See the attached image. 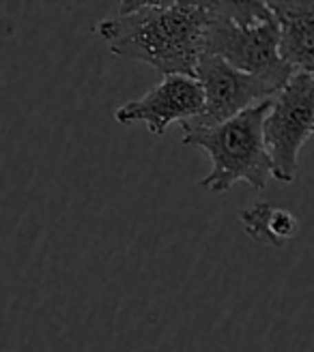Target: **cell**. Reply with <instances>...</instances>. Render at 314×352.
<instances>
[{"label": "cell", "instance_id": "1", "mask_svg": "<svg viewBox=\"0 0 314 352\" xmlns=\"http://www.w3.org/2000/svg\"><path fill=\"white\" fill-rule=\"evenodd\" d=\"M209 3H123L97 24L99 37L118 58L140 60L162 78L191 76L205 56Z\"/></svg>", "mask_w": 314, "mask_h": 352}, {"label": "cell", "instance_id": "2", "mask_svg": "<svg viewBox=\"0 0 314 352\" xmlns=\"http://www.w3.org/2000/svg\"><path fill=\"white\" fill-rule=\"evenodd\" d=\"M205 54L282 88L295 76L280 56V24L269 3H209Z\"/></svg>", "mask_w": 314, "mask_h": 352}, {"label": "cell", "instance_id": "3", "mask_svg": "<svg viewBox=\"0 0 314 352\" xmlns=\"http://www.w3.org/2000/svg\"><path fill=\"white\" fill-rule=\"evenodd\" d=\"M271 105L273 99H267L222 125L183 129L181 142L202 148L213 164L211 172L200 181L202 189L224 193L239 181L256 191L267 187L269 179H273V164L265 144V120Z\"/></svg>", "mask_w": 314, "mask_h": 352}, {"label": "cell", "instance_id": "4", "mask_svg": "<svg viewBox=\"0 0 314 352\" xmlns=\"http://www.w3.org/2000/svg\"><path fill=\"white\" fill-rule=\"evenodd\" d=\"M310 133H314V76L295 74L273 97L265 120V144L275 181H295L297 157Z\"/></svg>", "mask_w": 314, "mask_h": 352}, {"label": "cell", "instance_id": "5", "mask_svg": "<svg viewBox=\"0 0 314 352\" xmlns=\"http://www.w3.org/2000/svg\"><path fill=\"white\" fill-rule=\"evenodd\" d=\"M196 78L205 91V110L198 118L187 120L181 129H205L239 116L254 105L273 99L280 88L265 78L239 72L218 56L205 54L196 67Z\"/></svg>", "mask_w": 314, "mask_h": 352}, {"label": "cell", "instance_id": "6", "mask_svg": "<svg viewBox=\"0 0 314 352\" xmlns=\"http://www.w3.org/2000/svg\"><path fill=\"white\" fill-rule=\"evenodd\" d=\"M205 110V91L198 78L191 76H166L160 84L140 97L123 103L114 112L121 125L145 122L153 135H162L172 122L194 120Z\"/></svg>", "mask_w": 314, "mask_h": 352}, {"label": "cell", "instance_id": "7", "mask_svg": "<svg viewBox=\"0 0 314 352\" xmlns=\"http://www.w3.org/2000/svg\"><path fill=\"white\" fill-rule=\"evenodd\" d=\"M280 24V56L293 74L314 76V0L269 3Z\"/></svg>", "mask_w": 314, "mask_h": 352}, {"label": "cell", "instance_id": "8", "mask_svg": "<svg viewBox=\"0 0 314 352\" xmlns=\"http://www.w3.org/2000/svg\"><path fill=\"white\" fill-rule=\"evenodd\" d=\"M239 221L256 243H263L267 248H282L300 232V219L291 210L278 208L269 202H258L246 208Z\"/></svg>", "mask_w": 314, "mask_h": 352}]
</instances>
